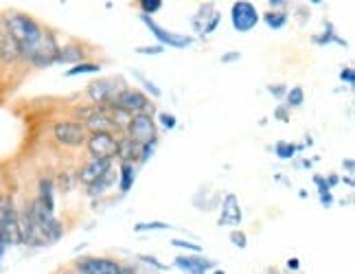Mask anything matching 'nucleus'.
Segmentation results:
<instances>
[{
    "label": "nucleus",
    "mask_w": 355,
    "mask_h": 274,
    "mask_svg": "<svg viewBox=\"0 0 355 274\" xmlns=\"http://www.w3.org/2000/svg\"><path fill=\"white\" fill-rule=\"evenodd\" d=\"M0 26L13 40V44L18 46L20 62L35 68H46L58 62V55L62 49L58 42V35L49 26L29 16V13L9 9L3 13Z\"/></svg>",
    "instance_id": "obj_1"
},
{
    "label": "nucleus",
    "mask_w": 355,
    "mask_h": 274,
    "mask_svg": "<svg viewBox=\"0 0 355 274\" xmlns=\"http://www.w3.org/2000/svg\"><path fill=\"white\" fill-rule=\"evenodd\" d=\"M62 222L55 217V211H49L42 202L33 198L26 202L24 211H20V235L22 243L40 248V246L55 243L62 237Z\"/></svg>",
    "instance_id": "obj_2"
},
{
    "label": "nucleus",
    "mask_w": 355,
    "mask_h": 274,
    "mask_svg": "<svg viewBox=\"0 0 355 274\" xmlns=\"http://www.w3.org/2000/svg\"><path fill=\"white\" fill-rule=\"evenodd\" d=\"M0 237L7 246L22 243L20 235V211L11 194H0Z\"/></svg>",
    "instance_id": "obj_3"
},
{
    "label": "nucleus",
    "mask_w": 355,
    "mask_h": 274,
    "mask_svg": "<svg viewBox=\"0 0 355 274\" xmlns=\"http://www.w3.org/2000/svg\"><path fill=\"white\" fill-rule=\"evenodd\" d=\"M110 108L121 110V112H128V114H141V112L149 114V110L154 112L152 101H149L147 94L139 88H123L110 101Z\"/></svg>",
    "instance_id": "obj_4"
},
{
    "label": "nucleus",
    "mask_w": 355,
    "mask_h": 274,
    "mask_svg": "<svg viewBox=\"0 0 355 274\" xmlns=\"http://www.w3.org/2000/svg\"><path fill=\"white\" fill-rule=\"evenodd\" d=\"M53 139L64 147H81L86 145L88 130L81 121H58L53 126Z\"/></svg>",
    "instance_id": "obj_5"
},
{
    "label": "nucleus",
    "mask_w": 355,
    "mask_h": 274,
    "mask_svg": "<svg viewBox=\"0 0 355 274\" xmlns=\"http://www.w3.org/2000/svg\"><path fill=\"white\" fill-rule=\"evenodd\" d=\"M128 136L139 145H145V143H152L156 141V134H158V128H156V121L152 114L147 112H141V114H132L130 121H128Z\"/></svg>",
    "instance_id": "obj_6"
},
{
    "label": "nucleus",
    "mask_w": 355,
    "mask_h": 274,
    "mask_svg": "<svg viewBox=\"0 0 355 274\" xmlns=\"http://www.w3.org/2000/svg\"><path fill=\"white\" fill-rule=\"evenodd\" d=\"M141 20L145 22V26L149 31H152L154 40L158 42V46H171V49H187L193 44V37L191 35H182V33H173L169 29H165V26H160L154 18H149V16H143L141 13Z\"/></svg>",
    "instance_id": "obj_7"
},
{
    "label": "nucleus",
    "mask_w": 355,
    "mask_h": 274,
    "mask_svg": "<svg viewBox=\"0 0 355 274\" xmlns=\"http://www.w3.org/2000/svg\"><path fill=\"white\" fill-rule=\"evenodd\" d=\"M86 145H88V154L97 160H112L116 158L119 152V139H114V134L107 132L88 134Z\"/></svg>",
    "instance_id": "obj_8"
},
{
    "label": "nucleus",
    "mask_w": 355,
    "mask_h": 274,
    "mask_svg": "<svg viewBox=\"0 0 355 274\" xmlns=\"http://www.w3.org/2000/svg\"><path fill=\"white\" fill-rule=\"evenodd\" d=\"M259 18L261 16H259L257 7L248 3V0H237V3H233V7H230V22H233V29L239 33L252 31Z\"/></svg>",
    "instance_id": "obj_9"
},
{
    "label": "nucleus",
    "mask_w": 355,
    "mask_h": 274,
    "mask_svg": "<svg viewBox=\"0 0 355 274\" xmlns=\"http://www.w3.org/2000/svg\"><path fill=\"white\" fill-rule=\"evenodd\" d=\"M123 88H125V84H123V79L119 77H99L88 86V97L94 103L105 105V103H110Z\"/></svg>",
    "instance_id": "obj_10"
},
{
    "label": "nucleus",
    "mask_w": 355,
    "mask_h": 274,
    "mask_svg": "<svg viewBox=\"0 0 355 274\" xmlns=\"http://www.w3.org/2000/svg\"><path fill=\"white\" fill-rule=\"evenodd\" d=\"M121 268L110 257H84L75 264L77 274H121Z\"/></svg>",
    "instance_id": "obj_11"
},
{
    "label": "nucleus",
    "mask_w": 355,
    "mask_h": 274,
    "mask_svg": "<svg viewBox=\"0 0 355 274\" xmlns=\"http://www.w3.org/2000/svg\"><path fill=\"white\" fill-rule=\"evenodd\" d=\"M84 126L88 130V134H97V132H107V134H112L116 130V123L112 121L110 112L103 108V105H97V108H92V112L90 117L84 121Z\"/></svg>",
    "instance_id": "obj_12"
},
{
    "label": "nucleus",
    "mask_w": 355,
    "mask_h": 274,
    "mask_svg": "<svg viewBox=\"0 0 355 274\" xmlns=\"http://www.w3.org/2000/svg\"><path fill=\"white\" fill-rule=\"evenodd\" d=\"M112 169V160H97V158H92L90 162H86L84 167L79 169L77 173V180L81 185H92V182H97L101 175H105L107 171Z\"/></svg>",
    "instance_id": "obj_13"
},
{
    "label": "nucleus",
    "mask_w": 355,
    "mask_h": 274,
    "mask_svg": "<svg viewBox=\"0 0 355 274\" xmlns=\"http://www.w3.org/2000/svg\"><path fill=\"white\" fill-rule=\"evenodd\" d=\"M173 264L184 274H207L211 268H215L211 259L202 257V255H180V257H175Z\"/></svg>",
    "instance_id": "obj_14"
},
{
    "label": "nucleus",
    "mask_w": 355,
    "mask_h": 274,
    "mask_svg": "<svg viewBox=\"0 0 355 274\" xmlns=\"http://www.w3.org/2000/svg\"><path fill=\"white\" fill-rule=\"evenodd\" d=\"M241 207L235 194H228L222 202V215L217 217V224L220 226H237L241 222Z\"/></svg>",
    "instance_id": "obj_15"
},
{
    "label": "nucleus",
    "mask_w": 355,
    "mask_h": 274,
    "mask_svg": "<svg viewBox=\"0 0 355 274\" xmlns=\"http://www.w3.org/2000/svg\"><path fill=\"white\" fill-rule=\"evenodd\" d=\"M58 62H62V64H73V66H77V64H81V62H86L84 46H81L79 42L66 44L64 49H60Z\"/></svg>",
    "instance_id": "obj_16"
},
{
    "label": "nucleus",
    "mask_w": 355,
    "mask_h": 274,
    "mask_svg": "<svg viewBox=\"0 0 355 274\" xmlns=\"http://www.w3.org/2000/svg\"><path fill=\"white\" fill-rule=\"evenodd\" d=\"M116 180H119V175H116V173H114V171L110 169V171H107L105 175H101L97 182L88 185V187H86V194H88L90 198H101V196L105 194L107 189H110V187H114V185H116Z\"/></svg>",
    "instance_id": "obj_17"
},
{
    "label": "nucleus",
    "mask_w": 355,
    "mask_h": 274,
    "mask_svg": "<svg viewBox=\"0 0 355 274\" xmlns=\"http://www.w3.org/2000/svg\"><path fill=\"white\" fill-rule=\"evenodd\" d=\"M134 178H136V169H134V162H121V167H119V191L123 196L130 194L132 187H134Z\"/></svg>",
    "instance_id": "obj_18"
},
{
    "label": "nucleus",
    "mask_w": 355,
    "mask_h": 274,
    "mask_svg": "<svg viewBox=\"0 0 355 274\" xmlns=\"http://www.w3.org/2000/svg\"><path fill=\"white\" fill-rule=\"evenodd\" d=\"M139 152H141V145L139 143H134L130 136H125V139H121L119 141V152L116 156L123 160V162H134V160H139Z\"/></svg>",
    "instance_id": "obj_19"
},
{
    "label": "nucleus",
    "mask_w": 355,
    "mask_h": 274,
    "mask_svg": "<svg viewBox=\"0 0 355 274\" xmlns=\"http://www.w3.org/2000/svg\"><path fill=\"white\" fill-rule=\"evenodd\" d=\"M263 22L270 26V29H283L288 24V11H266L263 13Z\"/></svg>",
    "instance_id": "obj_20"
},
{
    "label": "nucleus",
    "mask_w": 355,
    "mask_h": 274,
    "mask_svg": "<svg viewBox=\"0 0 355 274\" xmlns=\"http://www.w3.org/2000/svg\"><path fill=\"white\" fill-rule=\"evenodd\" d=\"M101 71V64H94V62H81L73 68H68L66 77H77V75H94Z\"/></svg>",
    "instance_id": "obj_21"
},
{
    "label": "nucleus",
    "mask_w": 355,
    "mask_h": 274,
    "mask_svg": "<svg viewBox=\"0 0 355 274\" xmlns=\"http://www.w3.org/2000/svg\"><path fill=\"white\" fill-rule=\"evenodd\" d=\"M313 185L318 187V196H320V204L322 207H327L329 209L331 204H334V196H331V189L327 187V182H324V178L322 175H313Z\"/></svg>",
    "instance_id": "obj_22"
},
{
    "label": "nucleus",
    "mask_w": 355,
    "mask_h": 274,
    "mask_svg": "<svg viewBox=\"0 0 355 274\" xmlns=\"http://www.w3.org/2000/svg\"><path fill=\"white\" fill-rule=\"evenodd\" d=\"M300 147H303V145H294V143L279 141V143L275 145V154H277V158H281V160H290V158L296 156V152H298Z\"/></svg>",
    "instance_id": "obj_23"
},
{
    "label": "nucleus",
    "mask_w": 355,
    "mask_h": 274,
    "mask_svg": "<svg viewBox=\"0 0 355 274\" xmlns=\"http://www.w3.org/2000/svg\"><path fill=\"white\" fill-rule=\"evenodd\" d=\"M313 42H316V44H329V42H338L340 46H347L345 40H340V37L334 33V24H331V22H327V24H324V33H322V35H316V37H313Z\"/></svg>",
    "instance_id": "obj_24"
},
{
    "label": "nucleus",
    "mask_w": 355,
    "mask_h": 274,
    "mask_svg": "<svg viewBox=\"0 0 355 274\" xmlns=\"http://www.w3.org/2000/svg\"><path fill=\"white\" fill-rule=\"evenodd\" d=\"M285 101H288L290 108H300L305 103V92L300 86H294V88H288V92H285Z\"/></svg>",
    "instance_id": "obj_25"
},
{
    "label": "nucleus",
    "mask_w": 355,
    "mask_h": 274,
    "mask_svg": "<svg viewBox=\"0 0 355 274\" xmlns=\"http://www.w3.org/2000/svg\"><path fill=\"white\" fill-rule=\"evenodd\" d=\"M207 13H213V5H211V3L202 5V7L198 9V13L193 16V26H196V29H198L200 33H202L204 26H207V22L211 20V18H207Z\"/></svg>",
    "instance_id": "obj_26"
},
{
    "label": "nucleus",
    "mask_w": 355,
    "mask_h": 274,
    "mask_svg": "<svg viewBox=\"0 0 355 274\" xmlns=\"http://www.w3.org/2000/svg\"><path fill=\"white\" fill-rule=\"evenodd\" d=\"M162 5H165L162 0H141V3H139L141 13H143V16H149V18H152L156 11H160Z\"/></svg>",
    "instance_id": "obj_27"
},
{
    "label": "nucleus",
    "mask_w": 355,
    "mask_h": 274,
    "mask_svg": "<svg viewBox=\"0 0 355 274\" xmlns=\"http://www.w3.org/2000/svg\"><path fill=\"white\" fill-rule=\"evenodd\" d=\"M134 77H136V79H139V81H141V84L145 86V90H147L149 94H152V97H154V99H158V97H160V94H162V92H160V88H158V86L154 84V81H149V79H147V77H145V75H143L141 71H134Z\"/></svg>",
    "instance_id": "obj_28"
},
{
    "label": "nucleus",
    "mask_w": 355,
    "mask_h": 274,
    "mask_svg": "<svg viewBox=\"0 0 355 274\" xmlns=\"http://www.w3.org/2000/svg\"><path fill=\"white\" fill-rule=\"evenodd\" d=\"M171 246L175 248H182V250H189L191 255H202V246L200 243H193V241H184V239H173Z\"/></svg>",
    "instance_id": "obj_29"
},
{
    "label": "nucleus",
    "mask_w": 355,
    "mask_h": 274,
    "mask_svg": "<svg viewBox=\"0 0 355 274\" xmlns=\"http://www.w3.org/2000/svg\"><path fill=\"white\" fill-rule=\"evenodd\" d=\"M169 228V224H165V222H139L134 226V230L136 232H143V230H167Z\"/></svg>",
    "instance_id": "obj_30"
},
{
    "label": "nucleus",
    "mask_w": 355,
    "mask_h": 274,
    "mask_svg": "<svg viewBox=\"0 0 355 274\" xmlns=\"http://www.w3.org/2000/svg\"><path fill=\"white\" fill-rule=\"evenodd\" d=\"M158 121H160V126L165 128V130H173L178 126V119L173 114H169V112H160L158 114Z\"/></svg>",
    "instance_id": "obj_31"
},
{
    "label": "nucleus",
    "mask_w": 355,
    "mask_h": 274,
    "mask_svg": "<svg viewBox=\"0 0 355 274\" xmlns=\"http://www.w3.org/2000/svg\"><path fill=\"white\" fill-rule=\"evenodd\" d=\"M230 241H233V246H237V248H245L248 246V239H245V232H241V230H233L230 232Z\"/></svg>",
    "instance_id": "obj_32"
},
{
    "label": "nucleus",
    "mask_w": 355,
    "mask_h": 274,
    "mask_svg": "<svg viewBox=\"0 0 355 274\" xmlns=\"http://www.w3.org/2000/svg\"><path fill=\"white\" fill-rule=\"evenodd\" d=\"M154 149H156V141L141 145V152H139V162H147V160H149V156L154 154Z\"/></svg>",
    "instance_id": "obj_33"
},
{
    "label": "nucleus",
    "mask_w": 355,
    "mask_h": 274,
    "mask_svg": "<svg viewBox=\"0 0 355 274\" xmlns=\"http://www.w3.org/2000/svg\"><path fill=\"white\" fill-rule=\"evenodd\" d=\"M139 259H141L143 264H147V266H154L156 270H169V266H165L162 262H158V259H156V257H152V255H141Z\"/></svg>",
    "instance_id": "obj_34"
},
{
    "label": "nucleus",
    "mask_w": 355,
    "mask_h": 274,
    "mask_svg": "<svg viewBox=\"0 0 355 274\" xmlns=\"http://www.w3.org/2000/svg\"><path fill=\"white\" fill-rule=\"evenodd\" d=\"M217 26H220V13H213L211 20L207 22V26L202 29V35H211V33L217 29Z\"/></svg>",
    "instance_id": "obj_35"
},
{
    "label": "nucleus",
    "mask_w": 355,
    "mask_h": 274,
    "mask_svg": "<svg viewBox=\"0 0 355 274\" xmlns=\"http://www.w3.org/2000/svg\"><path fill=\"white\" fill-rule=\"evenodd\" d=\"M340 79L347 81L349 86H355V71H353V68H343V73H340Z\"/></svg>",
    "instance_id": "obj_36"
},
{
    "label": "nucleus",
    "mask_w": 355,
    "mask_h": 274,
    "mask_svg": "<svg viewBox=\"0 0 355 274\" xmlns=\"http://www.w3.org/2000/svg\"><path fill=\"white\" fill-rule=\"evenodd\" d=\"M136 51H139L141 55H160V53L165 51V49L158 46V44H154V46H139Z\"/></svg>",
    "instance_id": "obj_37"
},
{
    "label": "nucleus",
    "mask_w": 355,
    "mask_h": 274,
    "mask_svg": "<svg viewBox=\"0 0 355 274\" xmlns=\"http://www.w3.org/2000/svg\"><path fill=\"white\" fill-rule=\"evenodd\" d=\"M241 58V53L239 51H228L222 55V64H230V62H237Z\"/></svg>",
    "instance_id": "obj_38"
},
{
    "label": "nucleus",
    "mask_w": 355,
    "mask_h": 274,
    "mask_svg": "<svg viewBox=\"0 0 355 274\" xmlns=\"http://www.w3.org/2000/svg\"><path fill=\"white\" fill-rule=\"evenodd\" d=\"M268 90L275 94V97L281 99V97H285V92H288V86H285V84H277V86H270Z\"/></svg>",
    "instance_id": "obj_39"
},
{
    "label": "nucleus",
    "mask_w": 355,
    "mask_h": 274,
    "mask_svg": "<svg viewBox=\"0 0 355 274\" xmlns=\"http://www.w3.org/2000/svg\"><path fill=\"white\" fill-rule=\"evenodd\" d=\"M268 5L272 7V11H281L285 5H290V3H288V0H270Z\"/></svg>",
    "instance_id": "obj_40"
},
{
    "label": "nucleus",
    "mask_w": 355,
    "mask_h": 274,
    "mask_svg": "<svg viewBox=\"0 0 355 274\" xmlns=\"http://www.w3.org/2000/svg\"><path fill=\"white\" fill-rule=\"evenodd\" d=\"M324 182H327V187H329V189H331V187H336V185L340 182V178H338L336 173H331L329 178H324Z\"/></svg>",
    "instance_id": "obj_41"
},
{
    "label": "nucleus",
    "mask_w": 355,
    "mask_h": 274,
    "mask_svg": "<svg viewBox=\"0 0 355 274\" xmlns=\"http://www.w3.org/2000/svg\"><path fill=\"white\" fill-rule=\"evenodd\" d=\"M298 266H300L298 259H290V262H288V268H290V270H298Z\"/></svg>",
    "instance_id": "obj_42"
},
{
    "label": "nucleus",
    "mask_w": 355,
    "mask_h": 274,
    "mask_svg": "<svg viewBox=\"0 0 355 274\" xmlns=\"http://www.w3.org/2000/svg\"><path fill=\"white\" fill-rule=\"evenodd\" d=\"M121 274H139V272H136L134 268H130V266H123L121 268Z\"/></svg>",
    "instance_id": "obj_43"
},
{
    "label": "nucleus",
    "mask_w": 355,
    "mask_h": 274,
    "mask_svg": "<svg viewBox=\"0 0 355 274\" xmlns=\"http://www.w3.org/2000/svg\"><path fill=\"white\" fill-rule=\"evenodd\" d=\"M277 117H279L281 121H288V114H285V108H279V112H277Z\"/></svg>",
    "instance_id": "obj_44"
},
{
    "label": "nucleus",
    "mask_w": 355,
    "mask_h": 274,
    "mask_svg": "<svg viewBox=\"0 0 355 274\" xmlns=\"http://www.w3.org/2000/svg\"><path fill=\"white\" fill-rule=\"evenodd\" d=\"M5 248H7V243L3 241V237H0V259H3V255H5Z\"/></svg>",
    "instance_id": "obj_45"
},
{
    "label": "nucleus",
    "mask_w": 355,
    "mask_h": 274,
    "mask_svg": "<svg viewBox=\"0 0 355 274\" xmlns=\"http://www.w3.org/2000/svg\"><path fill=\"white\" fill-rule=\"evenodd\" d=\"M343 164H345V167H347L349 171H353V160H351V158H347V160H345Z\"/></svg>",
    "instance_id": "obj_46"
},
{
    "label": "nucleus",
    "mask_w": 355,
    "mask_h": 274,
    "mask_svg": "<svg viewBox=\"0 0 355 274\" xmlns=\"http://www.w3.org/2000/svg\"><path fill=\"white\" fill-rule=\"evenodd\" d=\"M211 274H226V272H224V270H213Z\"/></svg>",
    "instance_id": "obj_47"
}]
</instances>
